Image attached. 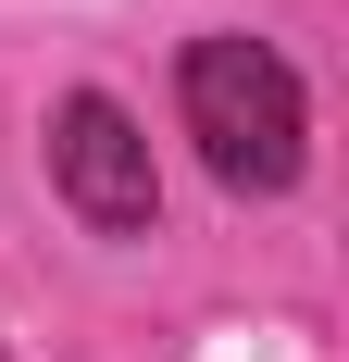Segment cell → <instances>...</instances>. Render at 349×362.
I'll use <instances>...</instances> for the list:
<instances>
[{"label": "cell", "instance_id": "obj_2", "mask_svg": "<svg viewBox=\"0 0 349 362\" xmlns=\"http://www.w3.org/2000/svg\"><path fill=\"white\" fill-rule=\"evenodd\" d=\"M50 187H63V213H75V225H100V238H150L162 175H150L138 112L100 100V88H75V100L50 112Z\"/></svg>", "mask_w": 349, "mask_h": 362}, {"label": "cell", "instance_id": "obj_1", "mask_svg": "<svg viewBox=\"0 0 349 362\" xmlns=\"http://www.w3.org/2000/svg\"><path fill=\"white\" fill-rule=\"evenodd\" d=\"M174 100H187V138H200L212 187H237V200H275V187H300L312 112H300V75H287L262 37H187V75H174Z\"/></svg>", "mask_w": 349, "mask_h": 362}]
</instances>
